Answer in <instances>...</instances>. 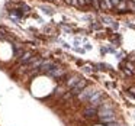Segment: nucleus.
<instances>
[{
	"label": "nucleus",
	"instance_id": "obj_8",
	"mask_svg": "<svg viewBox=\"0 0 135 126\" xmlns=\"http://www.w3.org/2000/svg\"><path fill=\"white\" fill-rule=\"evenodd\" d=\"M80 80H81V78H80L79 75H71V77H68V78H67L65 84H67V87H70V90H71V88H73L74 85H76L77 83L80 81Z\"/></svg>",
	"mask_w": 135,
	"mask_h": 126
},
{
	"label": "nucleus",
	"instance_id": "obj_22",
	"mask_svg": "<svg viewBox=\"0 0 135 126\" xmlns=\"http://www.w3.org/2000/svg\"><path fill=\"white\" fill-rule=\"evenodd\" d=\"M108 126H123L122 123H118V122H113V123H109Z\"/></svg>",
	"mask_w": 135,
	"mask_h": 126
},
{
	"label": "nucleus",
	"instance_id": "obj_14",
	"mask_svg": "<svg viewBox=\"0 0 135 126\" xmlns=\"http://www.w3.org/2000/svg\"><path fill=\"white\" fill-rule=\"evenodd\" d=\"M91 29L99 31V29H102V25H100L99 22H93V23H91Z\"/></svg>",
	"mask_w": 135,
	"mask_h": 126
},
{
	"label": "nucleus",
	"instance_id": "obj_17",
	"mask_svg": "<svg viewBox=\"0 0 135 126\" xmlns=\"http://www.w3.org/2000/svg\"><path fill=\"white\" fill-rule=\"evenodd\" d=\"M128 93H129V96H131V97H134V99H135V87H129L128 88Z\"/></svg>",
	"mask_w": 135,
	"mask_h": 126
},
{
	"label": "nucleus",
	"instance_id": "obj_6",
	"mask_svg": "<svg viewBox=\"0 0 135 126\" xmlns=\"http://www.w3.org/2000/svg\"><path fill=\"white\" fill-rule=\"evenodd\" d=\"M83 114H84V117H87V119H91V117H96V116H97V109L89 104V107H86V109H84Z\"/></svg>",
	"mask_w": 135,
	"mask_h": 126
},
{
	"label": "nucleus",
	"instance_id": "obj_7",
	"mask_svg": "<svg viewBox=\"0 0 135 126\" xmlns=\"http://www.w3.org/2000/svg\"><path fill=\"white\" fill-rule=\"evenodd\" d=\"M32 58H33V54L31 52V51H26V52H23L21 57H19L18 61H19V64H28Z\"/></svg>",
	"mask_w": 135,
	"mask_h": 126
},
{
	"label": "nucleus",
	"instance_id": "obj_16",
	"mask_svg": "<svg viewBox=\"0 0 135 126\" xmlns=\"http://www.w3.org/2000/svg\"><path fill=\"white\" fill-rule=\"evenodd\" d=\"M42 10H44V13H48V15H54V10L51 9V7H42Z\"/></svg>",
	"mask_w": 135,
	"mask_h": 126
},
{
	"label": "nucleus",
	"instance_id": "obj_19",
	"mask_svg": "<svg viewBox=\"0 0 135 126\" xmlns=\"http://www.w3.org/2000/svg\"><path fill=\"white\" fill-rule=\"evenodd\" d=\"M71 97H73V94H71L70 91H67V93L62 96V99H64V100H68V99H71Z\"/></svg>",
	"mask_w": 135,
	"mask_h": 126
},
{
	"label": "nucleus",
	"instance_id": "obj_5",
	"mask_svg": "<svg viewBox=\"0 0 135 126\" xmlns=\"http://www.w3.org/2000/svg\"><path fill=\"white\" fill-rule=\"evenodd\" d=\"M47 75L52 77V78H62V77H65V71L62 70L61 67H58V65H57L55 68H52L51 71H48Z\"/></svg>",
	"mask_w": 135,
	"mask_h": 126
},
{
	"label": "nucleus",
	"instance_id": "obj_12",
	"mask_svg": "<svg viewBox=\"0 0 135 126\" xmlns=\"http://www.w3.org/2000/svg\"><path fill=\"white\" fill-rule=\"evenodd\" d=\"M83 71H84V73H87V74H91V73H93V70H91V65H90V64L83 65Z\"/></svg>",
	"mask_w": 135,
	"mask_h": 126
},
{
	"label": "nucleus",
	"instance_id": "obj_26",
	"mask_svg": "<svg viewBox=\"0 0 135 126\" xmlns=\"http://www.w3.org/2000/svg\"><path fill=\"white\" fill-rule=\"evenodd\" d=\"M99 2H100V0H99Z\"/></svg>",
	"mask_w": 135,
	"mask_h": 126
},
{
	"label": "nucleus",
	"instance_id": "obj_2",
	"mask_svg": "<svg viewBox=\"0 0 135 126\" xmlns=\"http://www.w3.org/2000/svg\"><path fill=\"white\" fill-rule=\"evenodd\" d=\"M94 93H96V88H93V87H90V85H87V87H86L84 90H83L77 97H79L80 102H89V100H90V97L93 96Z\"/></svg>",
	"mask_w": 135,
	"mask_h": 126
},
{
	"label": "nucleus",
	"instance_id": "obj_21",
	"mask_svg": "<svg viewBox=\"0 0 135 126\" xmlns=\"http://www.w3.org/2000/svg\"><path fill=\"white\" fill-rule=\"evenodd\" d=\"M116 57H118V59H123L125 54H123V52H118V54H116Z\"/></svg>",
	"mask_w": 135,
	"mask_h": 126
},
{
	"label": "nucleus",
	"instance_id": "obj_9",
	"mask_svg": "<svg viewBox=\"0 0 135 126\" xmlns=\"http://www.w3.org/2000/svg\"><path fill=\"white\" fill-rule=\"evenodd\" d=\"M99 122L102 123V125H109V123H113L116 122V116H105V117H99Z\"/></svg>",
	"mask_w": 135,
	"mask_h": 126
},
{
	"label": "nucleus",
	"instance_id": "obj_20",
	"mask_svg": "<svg viewBox=\"0 0 135 126\" xmlns=\"http://www.w3.org/2000/svg\"><path fill=\"white\" fill-rule=\"evenodd\" d=\"M126 61H129V62H134V61H135V54H132V55H129L128 58H126Z\"/></svg>",
	"mask_w": 135,
	"mask_h": 126
},
{
	"label": "nucleus",
	"instance_id": "obj_18",
	"mask_svg": "<svg viewBox=\"0 0 135 126\" xmlns=\"http://www.w3.org/2000/svg\"><path fill=\"white\" fill-rule=\"evenodd\" d=\"M110 2H112V6H113V7H118L122 0H110Z\"/></svg>",
	"mask_w": 135,
	"mask_h": 126
},
{
	"label": "nucleus",
	"instance_id": "obj_4",
	"mask_svg": "<svg viewBox=\"0 0 135 126\" xmlns=\"http://www.w3.org/2000/svg\"><path fill=\"white\" fill-rule=\"evenodd\" d=\"M55 67H57V64L52 61V59H44V61H42V65L39 67V70H41V73L47 74L48 71H51L52 68H55Z\"/></svg>",
	"mask_w": 135,
	"mask_h": 126
},
{
	"label": "nucleus",
	"instance_id": "obj_15",
	"mask_svg": "<svg viewBox=\"0 0 135 126\" xmlns=\"http://www.w3.org/2000/svg\"><path fill=\"white\" fill-rule=\"evenodd\" d=\"M128 9L132 10V12H135V3H134V2H131V0H128Z\"/></svg>",
	"mask_w": 135,
	"mask_h": 126
},
{
	"label": "nucleus",
	"instance_id": "obj_10",
	"mask_svg": "<svg viewBox=\"0 0 135 126\" xmlns=\"http://www.w3.org/2000/svg\"><path fill=\"white\" fill-rule=\"evenodd\" d=\"M113 9L110 0H100V10H110Z\"/></svg>",
	"mask_w": 135,
	"mask_h": 126
},
{
	"label": "nucleus",
	"instance_id": "obj_13",
	"mask_svg": "<svg viewBox=\"0 0 135 126\" xmlns=\"http://www.w3.org/2000/svg\"><path fill=\"white\" fill-rule=\"evenodd\" d=\"M102 21L105 22V23H108V25H112V23H113V19H112V18H109V16H103V18H102Z\"/></svg>",
	"mask_w": 135,
	"mask_h": 126
},
{
	"label": "nucleus",
	"instance_id": "obj_11",
	"mask_svg": "<svg viewBox=\"0 0 135 126\" xmlns=\"http://www.w3.org/2000/svg\"><path fill=\"white\" fill-rule=\"evenodd\" d=\"M64 94H65V91L61 87H57L55 91H54V96H64Z\"/></svg>",
	"mask_w": 135,
	"mask_h": 126
},
{
	"label": "nucleus",
	"instance_id": "obj_23",
	"mask_svg": "<svg viewBox=\"0 0 135 126\" xmlns=\"http://www.w3.org/2000/svg\"><path fill=\"white\" fill-rule=\"evenodd\" d=\"M71 4L73 6H79V0H71Z\"/></svg>",
	"mask_w": 135,
	"mask_h": 126
},
{
	"label": "nucleus",
	"instance_id": "obj_1",
	"mask_svg": "<svg viewBox=\"0 0 135 126\" xmlns=\"http://www.w3.org/2000/svg\"><path fill=\"white\" fill-rule=\"evenodd\" d=\"M89 103H90V106H93V107L99 109L100 106L103 104V91H99V90H96V93H94L93 96L90 97V100H89Z\"/></svg>",
	"mask_w": 135,
	"mask_h": 126
},
{
	"label": "nucleus",
	"instance_id": "obj_3",
	"mask_svg": "<svg viewBox=\"0 0 135 126\" xmlns=\"http://www.w3.org/2000/svg\"><path fill=\"white\" fill-rule=\"evenodd\" d=\"M87 85H89V81H87V80H84V78H81V80H80V81L70 90V93L73 94V96H79V94L81 93V91L84 90Z\"/></svg>",
	"mask_w": 135,
	"mask_h": 126
},
{
	"label": "nucleus",
	"instance_id": "obj_24",
	"mask_svg": "<svg viewBox=\"0 0 135 126\" xmlns=\"http://www.w3.org/2000/svg\"><path fill=\"white\" fill-rule=\"evenodd\" d=\"M126 25H128L129 28H132V29H135V25H132V23H126Z\"/></svg>",
	"mask_w": 135,
	"mask_h": 126
},
{
	"label": "nucleus",
	"instance_id": "obj_25",
	"mask_svg": "<svg viewBox=\"0 0 135 126\" xmlns=\"http://www.w3.org/2000/svg\"><path fill=\"white\" fill-rule=\"evenodd\" d=\"M4 38V35H2V33H0V39H3Z\"/></svg>",
	"mask_w": 135,
	"mask_h": 126
}]
</instances>
